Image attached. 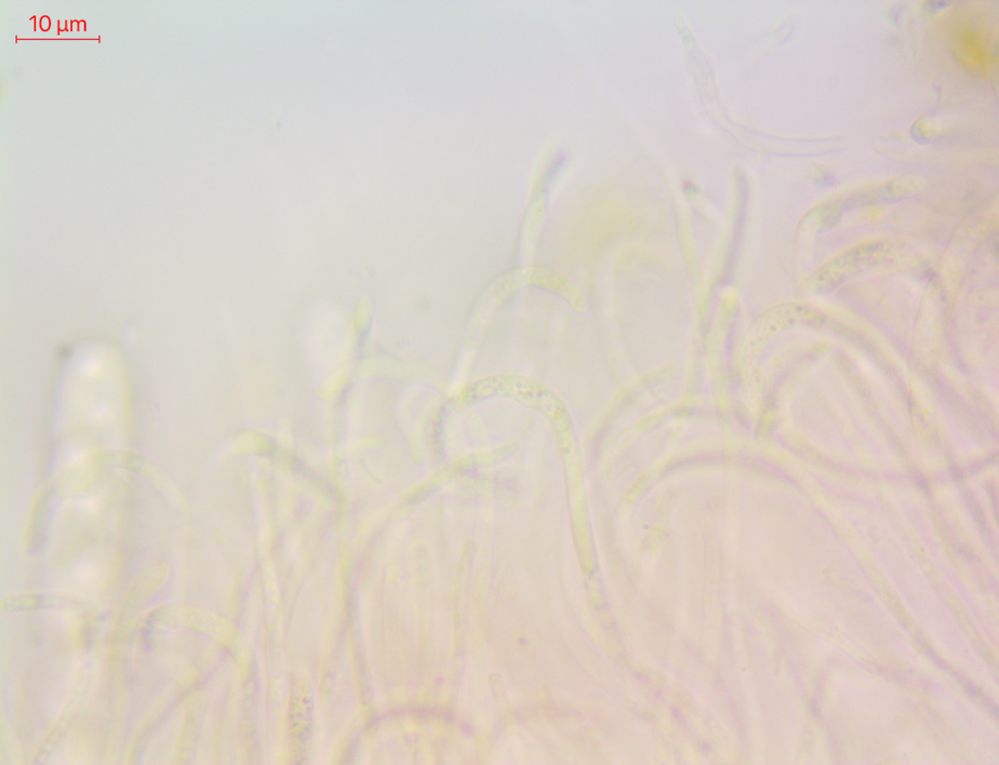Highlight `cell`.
<instances>
[{"instance_id": "6da1fadb", "label": "cell", "mask_w": 999, "mask_h": 765, "mask_svg": "<svg viewBox=\"0 0 999 765\" xmlns=\"http://www.w3.org/2000/svg\"><path fill=\"white\" fill-rule=\"evenodd\" d=\"M990 23L979 12L965 11L953 24L950 43L965 69L991 79L996 73V42Z\"/></svg>"}, {"instance_id": "7a4b0ae2", "label": "cell", "mask_w": 999, "mask_h": 765, "mask_svg": "<svg viewBox=\"0 0 999 765\" xmlns=\"http://www.w3.org/2000/svg\"><path fill=\"white\" fill-rule=\"evenodd\" d=\"M919 130H921L924 136H926L928 138L932 136H935V134L939 131L937 126L934 123H931L930 120L927 119L924 120V122L919 125Z\"/></svg>"}]
</instances>
